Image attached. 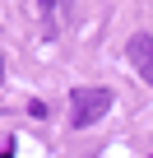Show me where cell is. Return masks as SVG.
I'll return each instance as SVG.
<instances>
[{
    "instance_id": "1",
    "label": "cell",
    "mask_w": 153,
    "mask_h": 158,
    "mask_svg": "<svg viewBox=\"0 0 153 158\" xmlns=\"http://www.w3.org/2000/svg\"><path fill=\"white\" fill-rule=\"evenodd\" d=\"M111 112V89H102V84H79L70 93V126H98L102 116Z\"/></svg>"
},
{
    "instance_id": "2",
    "label": "cell",
    "mask_w": 153,
    "mask_h": 158,
    "mask_svg": "<svg viewBox=\"0 0 153 158\" xmlns=\"http://www.w3.org/2000/svg\"><path fill=\"white\" fill-rule=\"evenodd\" d=\"M125 56H130L135 74H144V84L153 89V37H148V33H135L130 47H125Z\"/></svg>"
},
{
    "instance_id": "3",
    "label": "cell",
    "mask_w": 153,
    "mask_h": 158,
    "mask_svg": "<svg viewBox=\"0 0 153 158\" xmlns=\"http://www.w3.org/2000/svg\"><path fill=\"white\" fill-rule=\"evenodd\" d=\"M37 5H42V19H46V28H51V5H56V0H37Z\"/></svg>"
},
{
    "instance_id": "4",
    "label": "cell",
    "mask_w": 153,
    "mask_h": 158,
    "mask_svg": "<svg viewBox=\"0 0 153 158\" xmlns=\"http://www.w3.org/2000/svg\"><path fill=\"white\" fill-rule=\"evenodd\" d=\"M60 5H70V0H60Z\"/></svg>"
}]
</instances>
